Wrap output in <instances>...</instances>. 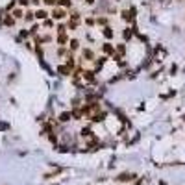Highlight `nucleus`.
Segmentation results:
<instances>
[{
  "instance_id": "20",
  "label": "nucleus",
  "mask_w": 185,
  "mask_h": 185,
  "mask_svg": "<svg viewBox=\"0 0 185 185\" xmlns=\"http://www.w3.org/2000/svg\"><path fill=\"white\" fill-rule=\"evenodd\" d=\"M58 72L61 74V76H68V74H72V71L68 67H65V65H58Z\"/></svg>"
},
{
  "instance_id": "4",
  "label": "nucleus",
  "mask_w": 185,
  "mask_h": 185,
  "mask_svg": "<svg viewBox=\"0 0 185 185\" xmlns=\"http://www.w3.org/2000/svg\"><path fill=\"white\" fill-rule=\"evenodd\" d=\"M106 117H107L106 111H96V113H91V115H89V120H91V122H102Z\"/></svg>"
},
{
  "instance_id": "17",
  "label": "nucleus",
  "mask_w": 185,
  "mask_h": 185,
  "mask_svg": "<svg viewBox=\"0 0 185 185\" xmlns=\"http://www.w3.org/2000/svg\"><path fill=\"white\" fill-rule=\"evenodd\" d=\"M67 46H68V52H76V50H80V41L78 39H71Z\"/></svg>"
},
{
  "instance_id": "18",
  "label": "nucleus",
  "mask_w": 185,
  "mask_h": 185,
  "mask_svg": "<svg viewBox=\"0 0 185 185\" xmlns=\"http://www.w3.org/2000/svg\"><path fill=\"white\" fill-rule=\"evenodd\" d=\"M39 30H41V22H39V20L32 22V26H30V35H37Z\"/></svg>"
},
{
  "instance_id": "28",
  "label": "nucleus",
  "mask_w": 185,
  "mask_h": 185,
  "mask_svg": "<svg viewBox=\"0 0 185 185\" xmlns=\"http://www.w3.org/2000/svg\"><path fill=\"white\" fill-rule=\"evenodd\" d=\"M45 6H50V8H56V6L59 4V0H43Z\"/></svg>"
},
{
  "instance_id": "10",
  "label": "nucleus",
  "mask_w": 185,
  "mask_h": 185,
  "mask_svg": "<svg viewBox=\"0 0 185 185\" xmlns=\"http://www.w3.org/2000/svg\"><path fill=\"white\" fill-rule=\"evenodd\" d=\"M102 35L106 37V41H111L115 37V30L111 28V26H104V28H102Z\"/></svg>"
},
{
  "instance_id": "7",
  "label": "nucleus",
  "mask_w": 185,
  "mask_h": 185,
  "mask_svg": "<svg viewBox=\"0 0 185 185\" xmlns=\"http://www.w3.org/2000/svg\"><path fill=\"white\" fill-rule=\"evenodd\" d=\"M68 41H71V37H68L67 33H58L56 35V45H59V46H67Z\"/></svg>"
},
{
  "instance_id": "37",
  "label": "nucleus",
  "mask_w": 185,
  "mask_h": 185,
  "mask_svg": "<svg viewBox=\"0 0 185 185\" xmlns=\"http://www.w3.org/2000/svg\"><path fill=\"white\" fill-rule=\"evenodd\" d=\"M84 2H85L87 6H94V2H96V0H84Z\"/></svg>"
},
{
  "instance_id": "12",
  "label": "nucleus",
  "mask_w": 185,
  "mask_h": 185,
  "mask_svg": "<svg viewBox=\"0 0 185 185\" xmlns=\"http://www.w3.org/2000/svg\"><path fill=\"white\" fill-rule=\"evenodd\" d=\"M2 24H4V26H8V28H11V26H15V24H17V20L13 19V15L9 13V15H4V17H2Z\"/></svg>"
},
{
  "instance_id": "13",
  "label": "nucleus",
  "mask_w": 185,
  "mask_h": 185,
  "mask_svg": "<svg viewBox=\"0 0 185 185\" xmlns=\"http://www.w3.org/2000/svg\"><path fill=\"white\" fill-rule=\"evenodd\" d=\"M94 74H96L94 71H84L81 76H84V80L87 81V84H94V80H96V78H94Z\"/></svg>"
},
{
  "instance_id": "3",
  "label": "nucleus",
  "mask_w": 185,
  "mask_h": 185,
  "mask_svg": "<svg viewBox=\"0 0 185 185\" xmlns=\"http://www.w3.org/2000/svg\"><path fill=\"white\" fill-rule=\"evenodd\" d=\"M48 17H50V11L48 9H45V8L35 9V20H39V22H43V20L48 19Z\"/></svg>"
},
{
  "instance_id": "16",
  "label": "nucleus",
  "mask_w": 185,
  "mask_h": 185,
  "mask_svg": "<svg viewBox=\"0 0 185 185\" xmlns=\"http://www.w3.org/2000/svg\"><path fill=\"white\" fill-rule=\"evenodd\" d=\"M24 20H26V22H35V11H32V9L26 8V11H24Z\"/></svg>"
},
{
  "instance_id": "5",
  "label": "nucleus",
  "mask_w": 185,
  "mask_h": 185,
  "mask_svg": "<svg viewBox=\"0 0 185 185\" xmlns=\"http://www.w3.org/2000/svg\"><path fill=\"white\" fill-rule=\"evenodd\" d=\"M81 58H84L85 61H94V59H96L93 48H81Z\"/></svg>"
},
{
  "instance_id": "19",
  "label": "nucleus",
  "mask_w": 185,
  "mask_h": 185,
  "mask_svg": "<svg viewBox=\"0 0 185 185\" xmlns=\"http://www.w3.org/2000/svg\"><path fill=\"white\" fill-rule=\"evenodd\" d=\"M41 24H43L46 30H52L54 26H56V20H54L52 17H48V19H45V20H43V22H41Z\"/></svg>"
},
{
  "instance_id": "6",
  "label": "nucleus",
  "mask_w": 185,
  "mask_h": 185,
  "mask_svg": "<svg viewBox=\"0 0 185 185\" xmlns=\"http://www.w3.org/2000/svg\"><path fill=\"white\" fill-rule=\"evenodd\" d=\"M24 8H20V6H17V8H13L9 13H11V15H13V19H15V20H20V19H24Z\"/></svg>"
},
{
  "instance_id": "8",
  "label": "nucleus",
  "mask_w": 185,
  "mask_h": 185,
  "mask_svg": "<svg viewBox=\"0 0 185 185\" xmlns=\"http://www.w3.org/2000/svg\"><path fill=\"white\" fill-rule=\"evenodd\" d=\"M120 15H122V20H126V22H132V20L135 19V9H133V8H132V9H124Z\"/></svg>"
},
{
  "instance_id": "34",
  "label": "nucleus",
  "mask_w": 185,
  "mask_h": 185,
  "mask_svg": "<svg viewBox=\"0 0 185 185\" xmlns=\"http://www.w3.org/2000/svg\"><path fill=\"white\" fill-rule=\"evenodd\" d=\"M13 8H17V0H11V2L8 4V11H11Z\"/></svg>"
},
{
  "instance_id": "36",
  "label": "nucleus",
  "mask_w": 185,
  "mask_h": 185,
  "mask_svg": "<svg viewBox=\"0 0 185 185\" xmlns=\"http://www.w3.org/2000/svg\"><path fill=\"white\" fill-rule=\"evenodd\" d=\"M35 52L39 54V58H43V46H41V45H37V46H35Z\"/></svg>"
},
{
  "instance_id": "22",
  "label": "nucleus",
  "mask_w": 185,
  "mask_h": 185,
  "mask_svg": "<svg viewBox=\"0 0 185 185\" xmlns=\"http://www.w3.org/2000/svg\"><path fill=\"white\" fill-rule=\"evenodd\" d=\"M72 119V111H63L59 115V122H68Z\"/></svg>"
},
{
  "instance_id": "30",
  "label": "nucleus",
  "mask_w": 185,
  "mask_h": 185,
  "mask_svg": "<svg viewBox=\"0 0 185 185\" xmlns=\"http://www.w3.org/2000/svg\"><path fill=\"white\" fill-rule=\"evenodd\" d=\"M81 117H84V115H81L80 109H74V111H72V119L74 120H81Z\"/></svg>"
},
{
  "instance_id": "1",
  "label": "nucleus",
  "mask_w": 185,
  "mask_h": 185,
  "mask_svg": "<svg viewBox=\"0 0 185 185\" xmlns=\"http://www.w3.org/2000/svg\"><path fill=\"white\" fill-rule=\"evenodd\" d=\"M50 17H52L54 20H56V22H61V20H65V19L68 17V9L61 8V6H56V8H52Z\"/></svg>"
},
{
  "instance_id": "23",
  "label": "nucleus",
  "mask_w": 185,
  "mask_h": 185,
  "mask_svg": "<svg viewBox=\"0 0 185 185\" xmlns=\"http://www.w3.org/2000/svg\"><path fill=\"white\" fill-rule=\"evenodd\" d=\"M80 133H81V137H84V139H94V135H93V132H91L89 128H84Z\"/></svg>"
},
{
  "instance_id": "9",
  "label": "nucleus",
  "mask_w": 185,
  "mask_h": 185,
  "mask_svg": "<svg viewBox=\"0 0 185 185\" xmlns=\"http://www.w3.org/2000/svg\"><path fill=\"white\" fill-rule=\"evenodd\" d=\"M102 52H104L106 56H111V54L115 52V45L111 43V41H106V43L102 45Z\"/></svg>"
},
{
  "instance_id": "33",
  "label": "nucleus",
  "mask_w": 185,
  "mask_h": 185,
  "mask_svg": "<svg viewBox=\"0 0 185 185\" xmlns=\"http://www.w3.org/2000/svg\"><path fill=\"white\" fill-rule=\"evenodd\" d=\"M85 24H87V26H94V24H96V19L87 17V19H85Z\"/></svg>"
},
{
  "instance_id": "21",
  "label": "nucleus",
  "mask_w": 185,
  "mask_h": 185,
  "mask_svg": "<svg viewBox=\"0 0 185 185\" xmlns=\"http://www.w3.org/2000/svg\"><path fill=\"white\" fill-rule=\"evenodd\" d=\"M78 26H80V22H76V20H71V19L67 20V30L76 32V30H78Z\"/></svg>"
},
{
  "instance_id": "24",
  "label": "nucleus",
  "mask_w": 185,
  "mask_h": 185,
  "mask_svg": "<svg viewBox=\"0 0 185 185\" xmlns=\"http://www.w3.org/2000/svg\"><path fill=\"white\" fill-rule=\"evenodd\" d=\"M56 33H67V24L63 22V20L56 24Z\"/></svg>"
},
{
  "instance_id": "32",
  "label": "nucleus",
  "mask_w": 185,
  "mask_h": 185,
  "mask_svg": "<svg viewBox=\"0 0 185 185\" xmlns=\"http://www.w3.org/2000/svg\"><path fill=\"white\" fill-rule=\"evenodd\" d=\"M58 54H59V56H65V58H67V54H68L67 46H59V48H58Z\"/></svg>"
},
{
  "instance_id": "29",
  "label": "nucleus",
  "mask_w": 185,
  "mask_h": 185,
  "mask_svg": "<svg viewBox=\"0 0 185 185\" xmlns=\"http://www.w3.org/2000/svg\"><path fill=\"white\" fill-rule=\"evenodd\" d=\"M96 24L102 26V28H104V26H107V17H98V19H96Z\"/></svg>"
},
{
  "instance_id": "25",
  "label": "nucleus",
  "mask_w": 185,
  "mask_h": 185,
  "mask_svg": "<svg viewBox=\"0 0 185 185\" xmlns=\"http://www.w3.org/2000/svg\"><path fill=\"white\" fill-rule=\"evenodd\" d=\"M58 6H61V8H65V9H72V0H59V4Z\"/></svg>"
},
{
  "instance_id": "31",
  "label": "nucleus",
  "mask_w": 185,
  "mask_h": 185,
  "mask_svg": "<svg viewBox=\"0 0 185 185\" xmlns=\"http://www.w3.org/2000/svg\"><path fill=\"white\" fill-rule=\"evenodd\" d=\"M133 174H122V176H119V181H128V180H133Z\"/></svg>"
},
{
  "instance_id": "11",
  "label": "nucleus",
  "mask_w": 185,
  "mask_h": 185,
  "mask_svg": "<svg viewBox=\"0 0 185 185\" xmlns=\"http://www.w3.org/2000/svg\"><path fill=\"white\" fill-rule=\"evenodd\" d=\"M65 67H68L71 71H74V67H76V61H74V56H72V52H68L67 54V58H65Z\"/></svg>"
},
{
  "instance_id": "27",
  "label": "nucleus",
  "mask_w": 185,
  "mask_h": 185,
  "mask_svg": "<svg viewBox=\"0 0 185 185\" xmlns=\"http://www.w3.org/2000/svg\"><path fill=\"white\" fill-rule=\"evenodd\" d=\"M32 4V0H17V6H20V8H28V6Z\"/></svg>"
},
{
  "instance_id": "2",
  "label": "nucleus",
  "mask_w": 185,
  "mask_h": 185,
  "mask_svg": "<svg viewBox=\"0 0 185 185\" xmlns=\"http://www.w3.org/2000/svg\"><path fill=\"white\" fill-rule=\"evenodd\" d=\"M54 37L50 33H45V35H33V43L35 45H45V43H52Z\"/></svg>"
},
{
  "instance_id": "15",
  "label": "nucleus",
  "mask_w": 185,
  "mask_h": 185,
  "mask_svg": "<svg viewBox=\"0 0 185 185\" xmlns=\"http://www.w3.org/2000/svg\"><path fill=\"white\" fill-rule=\"evenodd\" d=\"M68 19L71 20H76V22H80L81 20V13L78 9H68Z\"/></svg>"
},
{
  "instance_id": "38",
  "label": "nucleus",
  "mask_w": 185,
  "mask_h": 185,
  "mask_svg": "<svg viewBox=\"0 0 185 185\" xmlns=\"http://www.w3.org/2000/svg\"><path fill=\"white\" fill-rule=\"evenodd\" d=\"M41 2H43V0H32V4H33V6H41Z\"/></svg>"
},
{
  "instance_id": "14",
  "label": "nucleus",
  "mask_w": 185,
  "mask_h": 185,
  "mask_svg": "<svg viewBox=\"0 0 185 185\" xmlns=\"http://www.w3.org/2000/svg\"><path fill=\"white\" fill-rule=\"evenodd\" d=\"M115 52H117L119 56H122V58H124V56H126V52H128V46H126V43H119V45H115Z\"/></svg>"
},
{
  "instance_id": "26",
  "label": "nucleus",
  "mask_w": 185,
  "mask_h": 185,
  "mask_svg": "<svg viewBox=\"0 0 185 185\" xmlns=\"http://www.w3.org/2000/svg\"><path fill=\"white\" fill-rule=\"evenodd\" d=\"M133 32H135V30H130V28H126L124 32H122V37H124V41H130V39H132V37H133Z\"/></svg>"
},
{
  "instance_id": "35",
  "label": "nucleus",
  "mask_w": 185,
  "mask_h": 185,
  "mask_svg": "<svg viewBox=\"0 0 185 185\" xmlns=\"http://www.w3.org/2000/svg\"><path fill=\"white\" fill-rule=\"evenodd\" d=\"M20 37H30V30H20Z\"/></svg>"
}]
</instances>
